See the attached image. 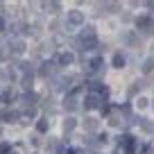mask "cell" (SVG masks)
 Returning <instances> with one entry per match:
<instances>
[{"label": "cell", "mask_w": 154, "mask_h": 154, "mask_svg": "<svg viewBox=\"0 0 154 154\" xmlns=\"http://www.w3.org/2000/svg\"><path fill=\"white\" fill-rule=\"evenodd\" d=\"M11 152V145L9 143H2V145H0V154H9Z\"/></svg>", "instance_id": "ac0fdd59"}, {"label": "cell", "mask_w": 154, "mask_h": 154, "mask_svg": "<svg viewBox=\"0 0 154 154\" xmlns=\"http://www.w3.org/2000/svg\"><path fill=\"white\" fill-rule=\"evenodd\" d=\"M84 23V14L82 11H68V25H82Z\"/></svg>", "instance_id": "7a4b0ae2"}, {"label": "cell", "mask_w": 154, "mask_h": 154, "mask_svg": "<svg viewBox=\"0 0 154 154\" xmlns=\"http://www.w3.org/2000/svg\"><path fill=\"white\" fill-rule=\"evenodd\" d=\"M52 72H54V63L52 61H45L43 66H41V70H38V75H41V77H50Z\"/></svg>", "instance_id": "8992f818"}, {"label": "cell", "mask_w": 154, "mask_h": 154, "mask_svg": "<svg viewBox=\"0 0 154 154\" xmlns=\"http://www.w3.org/2000/svg\"><path fill=\"white\" fill-rule=\"evenodd\" d=\"M11 52H14V54L25 52V41H23V38H16V41H11Z\"/></svg>", "instance_id": "52a82bcc"}, {"label": "cell", "mask_w": 154, "mask_h": 154, "mask_svg": "<svg viewBox=\"0 0 154 154\" xmlns=\"http://www.w3.org/2000/svg\"><path fill=\"white\" fill-rule=\"evenodd\" d=\"M43 7H45V9H50V14H57V11L61 9L59 2H43Z\"/></svg>", "instance_id": "4fadbf2b"}, {"label": "cell", "mask_w": 154, "mask_h": 154, "mask_svg": "<svg viewBox=\"0 0 154 154\" xmlns=\"http://www.w3.org/2000/svg\"><path fill=\"white\" fill-rule=\"evenodd\" d=\"M147 7H149V9H154V2H147Z\"/></svg>", "instance_id": "603a6c76"}, {"label": "cell", "mask_w": 154, "mask_h": 154, "mask_svg": "<svg viewBox=\"0 0 154 154\" xmlns=\"http://www.w3.org/2000/svg\"><path fill=\"white\" fill-rule=\"evenodd\" d=\"M75 125H77L75 118H66V120H63V131H66V134H70V131L75 129Z\"/></svg>", "instance_id": "30bf717a"}, {"label": "cell", "mask_w": 154, "mask_h": 154, "mask_svg": "<svg viewBox=\"0 0 154 154\" xmlns=\"http://www.w3.org/2000/svg\"><path fill=\"white\" fill-rule=\"evenodd\" d=\"M154 68V59H145L143 61V72H149Z\"/></svg>", "instance_id": "5bb4252c"}, {"label": "cell", "mask_w": 154, "mask_h": 154, "mask_svg": "<svg viewBox=\"0 0 154 154\" xmlns=\"http://www.w3.org/2000/svg\"><path fill=\"white\" fill-rule=\"evenodd\" d=\"M143 32L154 34V18H149V20H147V25H145V29H143Z\"/></svg>", "instance_id": "2e32d148"}, {"label": "cell", "mask_w": 154, "mask_h": 154, "mask_svg": "<svg viewBox=\"0 0 154 154\" xmlns=\"http://www.w3.org/2000/svg\"><path fill=\"white\" fill-rule=\"evenodd\" d=\"M138 88H143V82H136L134 86L129 88V95H136V93H138Z\"/></svg>", "instance_id": "e0dca14e"}, {"label": "cell", "mask_w": 154, "mask_h": 154, "mask_svg": "<svg viewBox=\"0 0 154 154\" xmlns=\"http://www.w3.org/2000/svg\"><path fill=\"white\" fill-rule=\"evenodd\" d=\"M84 127H86L88 131H95L97 129V120L95 118H86V120H84Z\"/></svg>", "instance_id": "7c38bea8"}, {"label": "cell", "mask_w": 154, "mask_h": 154, "mask_svg": "<svg viewBox=\"0 0 154 154\" xmlns=\"http://www.w3.org/2000/svg\"><path fill=\"white\" fill-rule=\"evenodd\" d=\"M0 32H5V20L0 18Z\"/></svg>", "instance_id": "7402d4cb"}, {"label": "cell", "mask_w": 154, "mask_h": 154, "mask_svg": "<svg viewBox=\"0 0 154 154\" xmlns=\"http://www.w3.org/2000/svg\"><path fill=\"white\" fill-rule=\"evenodd\" d=\"M100 100H102V95H95V93H88V95L84 97V109H86V111H91V109H97V106H100Z\"/></svg>", "instance_id": "6da1fadb"}, {"label": "cell", "mask_w": 154, "mask_h": 154, "mask_svg": "<svg viewBox=\"0 0 154 154\" xmlns=\"http://www.w3.org/2000/svg\"><path fill=\"white\" fill-rule=\"evenodd\" d=\"M63 106H66L68 111H72L77 106V100H75V93H70V95H66V100H63Z\"/></svg>", "instance_id": "ba28073f"}, {"label": "cell", "mask_w": 154, "mask_h": 154, "mask_svg": "<svg viewBox=\"0 0 154 154\" xmlns=\"http://www.w3.org/2000/svg\"><path fill=\"white\" fill-rule=\"evenodd\" d=\"M23 102H25L27 106H32V104H36V102H38V95H36V93H25V95H23Z\"/></svg>", "instance_id": "9c48e42d"}, {"label": "cell", "mask_w": 154, "mask_h": 154, "mask_svg": "<svg viewBox=\"0 0 154 154\" xmlns=\"http://www.w3.org/2000/svg\"><path fill=\"white\" fill-rule=\"evenodd\" d=\"M125 66V57H122V52H116L113 54V68H122Z\"/></svg>", "instance_id": "8fae6325"}, {"label": "cell", "mask_w": 154, "mask_h": 154, "mask_svg": "<svg viewBox=\"0 0 154 154\" xmlns=\"http://www.w3.org/2000/svg\"><path fill=\"white\" fill-rule=\"evenodd\" d=\"M48 127H50L48 120H38V122H36V129L41 131V134H43V131H48Z\"/></svg>", "instance_id": "9a60e30c"}, {"label": "cell", "mask_w": 154, "mask_h": 154, "mask_svg": "<svg viewBox=\"0 0 154 154\" xmlns=\"http://www.w3.org/2000/svg\"><path fill=\"white\" fill-rule=\"evenodd\" d=\"M82 45H84V50H95L97 48V38L95 36H82Z\"/></svg>", "instance_id": "5b68a950"}, {"label": "cell", "mask_w": 154, "mask_h": 154, "mask_svg": "<svg viewBox=\"0 0 154 154\" xmlns=\"http://www.w3.org/2000/svg\"><path fill=\"white\" fill-rule=\"evenodd\" d=\"M57 61H59V66H70V63L75 61V54L72 52H61L57 57Z\"/></svg>", "instance_id": "3957f363"}, {"label": "cell", "mask_w": 154, "mask_h": 154, "mask_svg": "<svg viewBox=\"0 0 154 154\" xmlns=\"http://www.w3.org/2000/svg\"><path fill=\"white\" fill-rule=\"evenodd\" d=\"M136 104H138V106H140V109H145V106H147V100H145V97H140V100H138V102H136Z\"/></svg>", "instance_id": "44dd1931"}, {"label": "cell", "mask_w": 154, "mask_h": 154, "mask_svg": "<svg viewBox=\"0 0 154 154\" xmlns=\"http://www.w3.org/2000/svg\"><path fill=\"white\" fill-rule=\"evenodd\" d=\"M11 97H16V95H14V93H11V91H7V93H2V100H5V102H9V100H11Z\"/></svg>", "instance_id": "d6986e66"}, {"label": "cell", "mask_w": 154, "mask_h": 154, "mask_svg": "<svg viewBox=\"0 0 154 154\" xmlns=\"http://www.w3.org/2000/svg\"><path fill=\"white\" fill-rule=\"evenodd\" d=\"M102 63H104V59H102V57H95L91 63H88L86 72H100V70H102Z\"/></svg>", "instance_id": "277c9868"}, {"label": "cell", "mask_w": 154, "mask_h": 154, "mask_svg": "<svg viewBox=\"0 0 154 154\" xmlns=\"http://www.w3.org/2000/svg\"><path fill=\"white\" fill-rule=\"evenodd\" d=\"M23 86H25V88L32 86V77H23Z\"/></svg>", "instance_id": "ffe728a7"}]
</instances>
